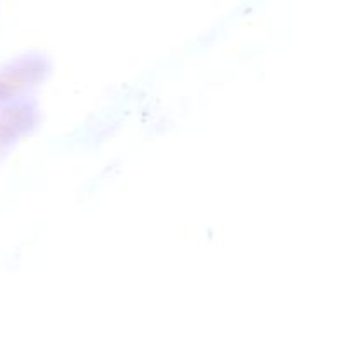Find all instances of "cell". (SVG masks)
<instances>
[]
</instances>
